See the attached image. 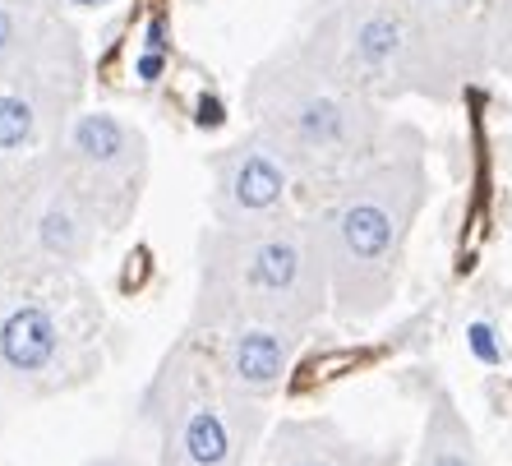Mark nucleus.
<instances>
[{
  "mask_svg": "<svg viewBox=\"0 0 512 466\" xmlns=\"http://www.w3.org/2000/svg\"><path fill=\"white\" fill-rule=\"evenodd\" d=\"M425 199V144L411 125H393V139L374 162L305 208L328 263L337 319H374L397 296L406 240Z\"/></svg>",
  "mask_w": 512,
  "mask_h": 466,
  "instance_id": "nucleus-1",
  "label": "nucleus"
},
{
  "mask_svg": "<svg viewBox=\"0 0 512 466\" xmlns=\"http://www.w3.org/2000/svg\"><path fill=\"white\" fill-rule=\"evenodd\" d=\"M107 365V310L84 268L0 273V430Z\"/></svg>",
  "mask_w": 512,
  "mask_h": 466,
  "instance_id": "nucleus-2",
  "label": "nucleus"
},
{
  "mask_svg": "<svg viewBox=\"0 0 512 466\" xmlns=\"http://www.w3.org/2000/svg\"><path fill=\"white\" fill-rule=\"evenodd\" d=\"M328 305V263L305 213L259 227H203L199 287L190 305L194 333L227 323H273L305 333Z\"/></svg>",
  "mask_w": 512,
  "mask_h": 466,
  "instance_id": "nucleus-3",
  "label": "nucleus"
},
{
  "mask_svg": "<svg viewBox=\"0 0 512 466\" xmlns=\"http://www.w3.org/2000/svg\"><path fill=\"white\" fill-rule=\"evenodd\" d=\"M245 107L254 130L282 144L300 176L310 180V204L337 180L374 162L393 139V125L383 120L374 97L328 79L300 47L268 56L245 79Z\"/></svg>",
  "mask_w": 512,
  "mask_h": 466,
  "instance_id": "nucleus-4",
  "label": "nucleus"
},
{
  "mask_svg": "<svg viewBox=\"0 0 512 466\" xmlns=\"http://www.w3.org/2000/svg\"><path fill=\"white\" fill-rule=\"evenodd\" d=\"M300 51L328 79L374 102L402 93L448 97L462 84L411 0H342L323 14Z\"/></svg>",
  "mask_w": 512,
  "mask_h": 466,
  "instance_id": "nucleus-5",
  "label": "nucleus"
},
{
  "mask_svg": "<svg viewBox=\"0 0 512 466\" xmlns=\"http://www.w3.org/2000/svg\"><path fill=\"white\" fill-rule=\"evenodd\" d=\"M139 420L153 430L157 466H245L268 439V402L227 388L185 333L143 383Z\"/></svg>",
  "mask_w": 512,
  "mask_h": 466,
  "instance_id": "nucleus-6",
  "label": "nucleus"
},
{
  "mask_svg": "<svg viewBox=\"0 0 512 466\" xmlns=\"http://www.w3.org/2000/svg\"><path fill=\"white\" fill-rule=\"evenodd\" d=\"M107 227L56 153L0 157V273L84 268Z\"/></svg>",
  "mask_w": 512,
  "mask_h": 466,
  "instance_id": "nucleus-7",
  "label": "nucleus"
},
{
  "mask_svg": "<svg viewBox=\"0 0 512 466\" xmlns=\"http://www.w3.org/2000/svg\"><path fill=\"white\" fill-rule=\"evenodd\" d=\"M88 60L74 24L56 28L0 79V157H37L60 144L84 102Z\"/></svg>",
  "mask_w": 512,
  "mask_h": 466,
  "instance_id": "nucleus-8",
  "label": "nucleus"
},
{
  "mask_svg": "<svg viewBox=\"0 0 512 466\" xmlns=\"http://www.w3.org/2000/svg\"><path fill=\"white\" fill-rule=\"evenodd\" d=\"M51 153L102 217L107 236L130 227L148 190V139L134 120L116 111H79Z\"/></svg>",
  "mask_w": 512,
  "mask_h": 466,
  "instance_id": "nucleus-9",
  "label": "nucleus"
},
{
  "mask_svg": "<svg viewBox=\"0 0 512 466\" xmlns=\"http://www.w3.org/2000/svg\"><path fill=\"white\" fill-rule=\"evenodd\" d=\"M208 213L213 227H259L277 217H296V204H310V180L263 130H250L236 144L208 157Z\"/></svg>",
  "mask_w": 512,
  "mask_h": 466,
  "instance_id": "nucleus-10",
  "label": "nucleus"
},
{
  "mask_svg": "<svg viewBox=\"0 0 512 466\" xmlns=\"http://www.w3.org/2000/svg\"><path fill=\"white\" fill-rule=\"evenodd\" d=\"M185 337L227 388L254 397V402H268L291 379L305 333L273 328V323H227V328H208V333L185 328Z\"/></svg>",
  "mask_w": 512,
  "mask_h": 466,
  "instance_id": "nucleus-11",
  "label": "nucleus"
},
{
  "mask_svg": "<svg viewBox=\"0 0 512 466\" xmlns=\"http://www.w3.org/2000/svg\"><path fill=\"white\" fill-rule=\"evenodd\" d=\"M411 10L425 19L462 79L485 60H499L503 33L512 24V0H411Z\"/></svg>",
  "mask_w": 512,
  "mask_h": 466,
  "instance_id": "nucleus-12",
  "label": "nucleus"
},
{
  "mask_svg": "<svg viewBox=\"0 0 512 466\" xmlns=\"http://www.w3.org/2000/svg\"><path fill=\"white\" fill-rule=\"evenodd\" d=\"M254 466H397V448L351 439L328 416H296L268 430Z\"/></svg>",
  "mask_w": 512,
  "mask_h": 466,
  "instance_id": "nucleus-13",
  "label": "nucleus"
},
{
  "mask_svg": "<svg viewBox=\"0 0 512 466\" xmlns=\"http://www.w3.org/2000/svg\"><path fill=\"white\" fill-rule=\"evenodd\" d=\"M416 466H480L476 434L466 425V416L457 411V402L448 393L429 397L425 434H420Z\"/></svg>",
  "mask_w": 512,
  "mask_h": 466,
  "instance_id": "nucleus-14",
  "label": "nucleus"
},
{
  "mask_svg": "<svg viewBox=\"0 0 512 466\" xmlns=\"http://www.w3.org/2000/svg\"><path fill=\"white\" fill-rule=\"evenodd\" d=\"M60 24L65 10L56 0H0V79Z\"/></svg>",
  "mask_w": 512,
  "mask_h": 466,
  "instance_id": "nucleus-15",
  "label": "nucleus"
},
{
  "mask_svg": "<svg viewBox=\"0 0 512 466\" xmlns=\"http://www.w3.org/2000/svg\"><path fill=\"white\" fill-rule=\"evenodd\" d=\"M79 466H157V462H148V457L134 453V448H116V453H97Z\"/></svg>",
  "mask_w": 512,
  "mask_h": 466,
  "instance_id": "nucleus-16",
  "label": "nucleus"
},
{
  "mask_svg": "<svg viewBox=\"0 0 512 466\" xmlns=\"http://www.w3.org/2000/svg\"><path fill=\"white\" fill-rule=\"evenodd\" d=\"M471 347H476V356L489 360V365L499 360V347H494V328H489V323H476V328H471Z\"/></svg>",
  "mask_w": 512,
  "mask_h": 466,
  "instance_id": "nucleus-17",
  "label": "nucleus"
},
{
  "mask_svg": "<svg viewBox=\"0 0 512 466\" xmlns=\"http://www.w3.org/2000/svg\"><path fill=\"white\" fill-rule=\"evenodd\" d=\"M60 10H102V5H111V0H56Z\"/></svg>",
  "mask_w": 512,
  "mask_h": 466,
  "instance_id": "nucleus-18",
  "label": "nucleus"
},
{
  "mask_svg": "<svg viewBox=\"0 0 512 466\" xmlns=\"http://www.w3.org/2000/svg\"><path fill=\"white\" fill-rule=\"evenodd\" d=\"M499 65L512 74V24H508V33H503V47H499Z\"/></svg>",
  "mask_w": 512,
  "mask_h": 466,
  "instance_id": "nucleus-19",
  "label": "nucleus"
},
{
  "mask_svg": "<svg viewBox=\"0 0 512 466\" xmlns=\"http://www.w3.org/2000/svg\"><path fill=\"white\" fill-rule=\"evenodd\" d=\"M333 5H342V0H333Z\"/></svg>",
  "mask_w": 512,
  "mask_h": 466,
  "instance_id": "nucleus-20",
  "label": "nucleus"
}]
</instances>
